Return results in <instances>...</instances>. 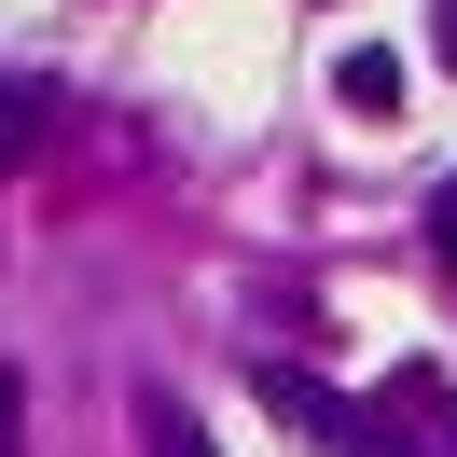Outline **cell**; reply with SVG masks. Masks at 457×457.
<instances>
[{
  "label": "cell",
  "instance_id": "6da1fadb",
  "mask_svg": "<svg viewBox=\"0 0 457 457\" xmlns=\"http://www.w3.org/2000/svg\"><path fill=\"white\" fill-rule=\"evenodd\" d=\"M250 388H263V416H291L305 444H333V457H416L388 416H361V402H333L319 374H291V361H250Z\"/></svg>",
  "mask_w": 457,
  "mask_h": 457
},
{
  "label": "cell",
  "instance_id": "7a4b0ae2",
  "mask_svg": "<svg viewBox=\"0 0 457 457\" xmlns=\"http://www.w3.org/2000/svg\"><path fill=\"white\" fill-rule=\"evenodd\" d=\"M402 84H416V70H402L388 42H346V56H333V97H346V112H374V125L402 112Z\"/></svg>",
  "mask_w": 457,
  "mask_h": 457
},
{
  "label": "cell",
  "instance_id": "3957f363",
  "mask_svg": "<svg viewBox=\"0 0 457 457\" xmlns=\"http://www.w3.org/2000/svg\"><path fill=\"white\" fill-rule=\"evenodd\" d=\"M139 429H153V457H222V444H208V429H195V416H167V402H153V416H139Z\"/></svg>",
  "mask_w": 457,
  "mask_h": 457
},
{
  "label": "cell",
  "instance_id": "277c9868",
  "mask_svg": "<svg viewBox=\"0 0 457 457\" xmlns=\"http://www.w3.org/2000/svg\"><path fill=\"white\" fill-rule=\"evenodd\" d=\"M29 139H42V97H14V84H0V167H14Z\"/></svg>",
  "mask_w": 457,
  "mask_h": 457
},
{
  "label": "cell",
  "instance_id": "5b68a950",
  "mask_svg": "<svg viewBox=\"0 0 457 457\" xmlns=\"http://www.w3.org/2000/svg\"><path fill=\"white\" fill-rule=\"evenodd\" d=\"M0 457H29V388L0 374Z\"/></svg>",
  "mask_w": 457,
  "mask_h": 457
},
{
  "label": "cell",
  "instance_id": "8992f818",
  "mask_svg": "<svg viewBox=\"0 0 457 457\" xmlns=\"http://www.w3.org/2000/svg\"><path fill=\"white\" fill-rule=\"evenodd\" d=\"M429 56H444V70H457V0H429Z\"/></svg>",
  "mask_w": 457,
  "mask_h": 457
},
{
  "label": "cell",
  "instance_id": "52a82bcc",
  "mask_svg": "<svg viewBox=\"0 0 457 457\" xmlns=\"http://www.w3.org/2000/svg\"><path fill=\"white\" fill-rule=\"evenodd\" d=\"M429 250H444V278H457V195H444V222H429Z\"/></svg>",
  "mask_w": 457,
  "mask_h": 457
}]
</instances>
